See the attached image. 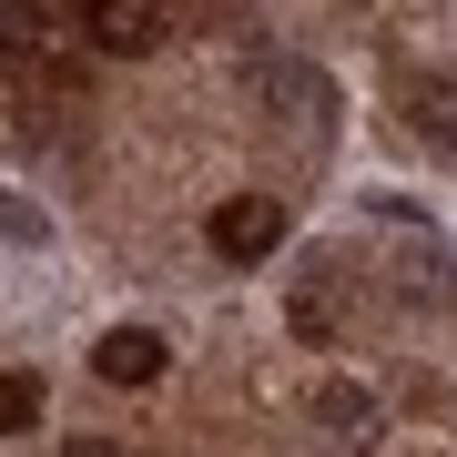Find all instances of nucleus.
Instances as JSON below:
<instances>
[{"mask_svg":"<svg viewBox=\"0 0 457 457\" xmlns=\"http://www.w3.org/2000/svg\"><path fill=\"white\" fill-rule=\"evenodd\" d=\"M163 366H173V345L153 336V326H112V336L92 345V376H102V386H153Z\"/></svg>","mask_w":457,"mask_h":457,"instance_id":"7ed1b4c3","label":"nucleus"},{"mask_svg":"<svg viewBox=\"0 0 457 457\" xmlns=\"http://www.w3.org/2000/svg\"><path fill=\"white\" fill-rule=\"evenodd\" d=\"M315 427H336V437H376V407H366V386L326 376V386H315Z\"/></svg>","mask_w":457,"mask_h":457,"instance_id":"39448f33","label":"nucleus"},{"mask_svg":"<svg viewBox=\"0 0 457 457\" xmlns=\"http://www.w3.org/2000/svg\"><path fill=\"white\" fill-rule=\"evenodd\" d=\"M407 132H427L437 153H457V82H447V71L407 82Z\"/></svg>","mask_w":457,"mask_h":457,"instance_id":"20e7f679","label":"nucleus"},{"mask_svg":"<svg viewBox=\"0 0 457 457\" xmlns=\"http://www.w3.org/2000/svg\"><path fill=\"white\" fill-rule=\"evenodd\" d=\"M204 245L224 254V264H264V254L285 245V204H264V194H234V204H213Z\"/></svg>","mask_w":457,"mask_h":457,"instance_id":"f257e3e1","label":"nucleus"},{"mask_svg":"<svg viewBox=\"0 0 457 457\" xmlns=\"http://www.w3.org/2000/svg\"><path fill=\"white\" fill-rule=\"evenodd\" d=\"M0 234H11V245H41L51 224H41V204H21V194H0Z\"/></svg>","mask_w":457,"mask_h":457,"instance_id":"0eeeda50","label":"nucleus"},{"mask_svg":"<svg viewBox=\"0 0 457 457\" xmlns=\"http://www.w3.org/2000/svg\"><path fill=\"white\" fill-rule=\"evenodd\" d=\"M82 41L92 51H112V62H143L153 41H163V11H153V0H82Z\"/></svg>","mask_w":457,"mask_h":457,"instance_id":"f03ea898","label":"nucleus"},{"mask_svg":"<svg viewBox=\"0 0 457 457\" xmlns=\"http://www.w3.org/2000/svg\"><path fill=\"white\" fill-rule=\"evenodd\" d=\"M71 457H122V447H102V437H82V447H71Z\"/></svg>","mask_w":457,"mask_h":457,"instance_id":"6e6552de","label":"nucleus"},{"mask_svg":"<svg viewBox=\"0 0 457 457\" xmlns=\"http://www.w3.org/2000/svg\"><path fill=\"white\" fill-rule=\"evenodd\" d=\"M31 417H41V376L31 366H0V437H21Z\"/></svg>","mask_w":457,"mask_h":457,"instance_id":"423d86ee","label":"nucleus"}]
</instances>
